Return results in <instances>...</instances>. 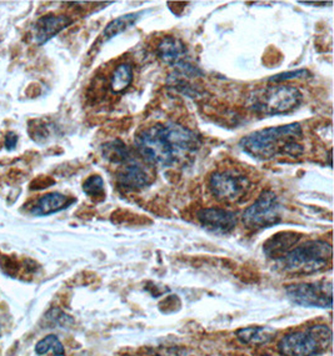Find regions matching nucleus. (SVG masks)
Segmentation results:
<instances>
[{"instance_id":"nucleus-1","label":"nucleus","mask_w":334,"mask_h":356,"mask_svg":"<svg viewBox=\"0 0 334 356\" xmlns=\"http://www.w3.org/2000/svg\"><path fill=\"white\" fill-rule=\"evenodd\" d=\"M200 136L194 130L177 123H157L143 128L134 136L136 153L147 164L168 168L196 153Z\"/></svg>"},{"instance_id":"nucleus-2","label":"nucleus","mask_w":334,"mask_h":356,"mask_svg":"<svg viewBox=\"0 0 334 356\" xmlns=\"http://www.w3.org/2000/svg\"><path fill=\"white\" fill-rule=\"evenodd\" d=\"M303 129L299 123L287 124L257 130L239 140V147L244 153L254 159L271 160L274 156H283L285 144L291 140H301Z\"/></svg>"},{"instance_id":"nucleus-3","label":"nucleus","mask_w":334,"mask_h":356,"mask_svg":"<svg viewBox=\"0 0 334 356\" xmlns=\"http://www.w3.org/2000/svg\"><path fill=\"white\" fill-rule=\"evenodd\" d=\"M333 258L332 245L324 240H308L294 246L277 260L280 270L291 275H310L328 268Z\"/></svg>"},{"instance_id":"nucleus-4","label":"nucleus","mask_w":334,"mask_h":356,"mask_svg":"<svg viewBox=\"0 0 334 356\" xmlns=\"http://www.w3.org/2000/svg\"><path fill=\"white\" fill-rule=\"evenodd\" d=\"M303 102L302 92L291 84H274L260 88L248 98V108L260 117L289 114Z\"/></svg>"},{"instance_id":"nucleus-5","label":"nucleus","mask_w":334,"mask_h":356,"mask_svg":"<svg viewBox=\"0 0 334 356\" xmlns=\"http://www.w3.org/2000/svg\"><path fill=\"white\" fill-rule=\"evenodd\" d=\"M332 345V330L327 325H313L289 332L279 340L282 356H319Z\"/></svg>"},{"instance_id":"nucleus-6","label":"nucleus","mask_w":334,"mask_h":356,"mask_svg":"<svg viewBox=\"0 0 334 356\" xmlns=\"http://www.w3.org/2000/svg\"><path fill=\"white\" fill-rule=\"evenodd\" d=\"M212 195L221 203H241L253 188L250 179L237 169H219L208 180Z\"/></svg>"},{"instance_id":"nucleus-7","label":"nucleus","mask_w":334,"mask_h":356,"mask_svg":"<svg viewBox=\"0 0 334 356\" xmlns=\"http://www.w3.org/2000/svg\"><path fill=\"white\" fill-rule=\"evenodd\" d=\"M282 204L272 191L260 193V197L241 215L244 227L249 230H262L274 227L282 220Z\"/></svg>"},{"instance_id":"nucleus-8","label":"nucleus","mask_w":334,"mask_h":356,"mask_svg":"<svg viewBox=\"0 0 334 356\" xmlns=\"http://www.w3.org/2000/svg\"><path fill=\"white\" fill-rule=\"evenodd\" d=\"M285 294L299 307L331 309L333 304L331 282L293 284L285 288Z\"/></svg>"},{"instance_id":"nucleus-9","label":"nucleus","mask_w":334,"mask_h":356,"mask_svg":"<svg viewBox=\"0 0 334 356\" xmlns=\"http://www.w3.org/2000/svg\"><path fill=\"white\" fill-rule=\"evenodd\" d=\"M197 219L207 230L221 235L232 233L237 227V214L224 208H203L197 213Z\"/></svg>"},{"instance_id":"nucleus-10","label":"nucleus","mask_w":334,"mask_h":356,"mask_svg":"<svg viewBox=\"0 0 334 356\" xmlns=\"http://www.w3.org/2000/svg\"><path fill=\"white\" fill-rule=\"evenodd\" d=\"M73 19L68 15H56V14H48L40 17L35 22L31 31L33 42L37 45H44L48 43L50 39L56 37L59 33L73 24Z\"/></svg>"},{"instance_id":"nucleus-11","label":"nucleus","mask_w":334,"mask_h":356,"mask_svg":"<svg viewBox=\"0 0 334 356\" xmlns=\"http://www.w3.org/2000/svg\"><path fill=\"white\" fill-rule=\"evenodd\" d=\"M117 184L124 191H142L152 184V177L148 170L139 163H127L117 172Z\"/></svg>"},{"instance_id":"nucleus-12","label":"nucleus","mask_w":334,"mask_h":356,"mask_svg":"<svg viewBox=\"0 0 334 356\" xmlns=\"http://www.w3.org/2000/svg\"><path fill=\"white\" fill-rule=\"evenodd\" d=\"M155 53L163 64L169 67H175L177 64L184 60V56H186V47L180 38L167 35L161 39V42L157 45Z\"/></svg>"},{"instance_id":"nucleus-13","label":"nucleus","mask_w":334,"mask_h":356,"mask_svg":"<svg viewBox=\"0 0 334 356\" xmlns=\"http://www.w3.org/2000/svg\"><path fill=\"white\" fill-rule=\"evenodd\" d=\"M301 239H302L301 234L294 233V232H282L267 240L263 245V252L267 257L278 260L283 258L287 252H291Z\"/></svg>"},{"instance_id":"nucleus-14","label":"nucleus","mask_w":334,"mask_h":356,"mask_svg":"<svg viewBox=\"0 0 334 356\" xmlns=\"http://www.w3.org/2000/svg\"><path fill=\"white\" fill-rule=\"evenodd\" d=\"M75 199L67 197L62 193L53 191L45 194L34 204L31 208V214L35 216H47V215L56 214L61 210L67 209L70 204H73Z\"/></svg>"},{"instance_id":"nucleus-15","label":"nucleus","mask_w":334,"mask_h":356,"mask_svg":"<svg viewBox=\"0 0 334 356\" xmlns=\"http://www.w3.org/2000/svg\"><path fill=\"white\" fill-rule=\"evenodd\" d=\"M277 332L269 326H248L235 332V337L241 344L260 346L271 343Z\"/></svg>"},{"instance_id":"nucleus-16","label":"nucleus","mask_w":334,"mask_h":356,"mask_svg":"<svg viewBox=\"0 0 334 356\" xmlns=\"http://www.w3.org/2000/svg\"><path fill=\"white\" fill-rule=\"evenodd\" d=\"M102 154H103V158L111 164H127L133 161L129 149L119 139H114L103 144Z\"/></svg>"},{"instance_id":"nucleus-17","label":"nucleus","mask_w":334,"mask_h":356,"mask_svg":"<svg viewBox=\"0 0 334 356\" xmlns=\"http://www.w3.org/2000/svg\"><path fill=\"white\" fill-rule=\"evenodd\" d=\"M133 78H134V74H133V67L130 63L118 64L116 69L111 72V78H109L111 92L119 94V92L127 90L132 84Z\"/></svg>"},{"instance_id":"nucleus-18","label":"nucleus","mask_w":334,"mask_h":356,"mask_svg":"<svg viewBox=\"0 0 334 356\" xmlns=\"http://www.w3.org/2000/svg\"><path fill=\"white\" fill-rule=\"evenodd\" d=\"M142 14L143 13H130V14H125L119 18L113 19L102 33V37L104 39V42L109 40L111 38L117 37L124 31H128L132 26H134Z\"/></svg>"},{"instance_id":"nucleus-19","label":"nucleus","mask_w":334,"mask_h":356,"mask_svg":"<svg viewBox=\"0 0 334 356\" xmlns=\"http://www.w3.org/2000/svg\"><path fill=\"white\" fill-rule=\"evenodd\" d=\"M51 351L54 356H65V349L56 335H47L35 345V354L43 356Z\"/></svg>"},{"instance_id":"nucleus-20","label":"nucleus","mask_w":334,"mask_h":356,"mask_svg":"<svg viewBox=\"0 0 334 356\" xmlns=\"http://www.w3.org/2000/svg\"><path fill=\"white\" fill-rule=\"evenodd\" d=\"M104 186H106L104 180L100 175H90L83 183V191L87 194L88 197L93 199H104L106 197Z\"/></svg>"},{"instance_id":"nucleus-21","label":"nucleus","mask_w":334,"mask_h":356,"mask_svg":"<svg viewBox=\"0 0 334 356\" xmlns=\"http://www.w3.org/2000/svg\"><path fill=\"white\" fill-rule=\"evenodd\" d=\"M305 75H310L308 70L305 69H298L293 72H285V73L277 74L269 78V83L274 84H282L285 80L299 79V78H305Z\"/></svg>"},{"instance_id":"nucleus-22","label":"nucleus","mask_w":334,"mask_h":356,"mask_svg":"<svg viewBox=\"0 0 334 356\" xmlns=\"http://www.w3.org/2000/svg\"><path fill=\"white\" fill-rule=\"evenodd\" d=\"M47 318L56 325L62 326V327L73 324V319L67 314L63 313L61 309H51L49 313L47 314Z\"/></svg>"},{"instance_id":"nucleus-23","label":"nucleus","mask_w":334,"mask_h":356,"mask_svg":"<svg viewBox=\"0 0 334 356\" xmlns=\"http://www.w3.org/2000/svg\"><path fill=\"white\" fill-rule=\"evenodd\" d=\"M18 142L19 136H17L15 133L10 131V133H8V134H6V142H4V144H6V147L8 150H13L14 147H17Z\"/></svg>"},{"instance_id":"nucleus-24","label":"nucleus","mask_w":334,"mask_h":356,"mask_svg":"<svg viewBox=\"0 0 334 356\" xmlns=\"http://www.w3.org/2000/svg\"><path fill=\"white\" fill-rule=\"evenodd\" d=\"M331 159H332V150H329L328 152V165H332V163H331Z\"/></svg>"},{"instance_id":"nucleus-25","label":"nucleus","mask_w":334,"mask_h":356,"mask_svg":"<svg viewBox=\"0 0 334 356\" xmlns=\"http://www.w3.org/2000/svg\"><path fill=\"white\" fill-rule=\"evenodd\" d=\"M147 356H173V355H163V354H152V355Z\"/></svg>"}]
</instances>
